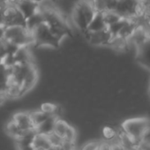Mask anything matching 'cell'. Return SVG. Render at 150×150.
<instances>
[{
	"label": "cell",
	"instance_id": "1",
	"mask_svg": "<svg viewBox=\"0 0 150 150\" xmlns=\"http://www.w3.org/2000/svg\"><path fill=\"white\" fill-rule=\"evenodd\" d=\"M96 12L93 0H80L72 10V22L81 33H83L87 30Z\"/></svg>",
	"mask_w": 150,
	"mask_h": 150
},
{
	"label": "cell",
	"instance_id": "2",
	"mask_svg": "<svg viewBox=\"0 0 150 150\" xmlns=\"http://www.w3.org/2000/svg\"><path fill=\"white\" fill-rule=\"evenodd\" d=\"M40 8L43 16V21L50 27L55 35L59 40L63 41L71 32L68 23L55 8L41 6Z\"/></svg>",
	"mask_w": 150,
	"mask_h": 150
},
{
	"label": "cell",
	"instance_id": "3",
	"mask_svg": "<svg viewBox=\"0 0 150 150\" xmlns=\"http://www.w3.org/2000/svg\"><path fill=\"white\" fill-rule=\"evenodd\" d=\"M121 130L142 141L150 133V119L145 117L126 119L121 124Z\"/></svg>",
	"mask_w": 150,
	"mask_h": 150
},
{
	"label": "cell",
	"instance_id": "4",
	"mask_svg": "<svg viewBox=\"0 0 150 150\" xmlns=\"http://www.w3.org/2000/svg\"><path fill=\"white\" fill-rule=\"evenodd\" d=\"M3 38L18 47H28L34 43L31 32H29L25 27L13 26L5 28Z\"/></svg>",
	"mask_w": 150,
	"mask_h": 150
},
{
	"label": "cell",
	"instance_id": "5",
	"mask_svg": "<svg viewBox=\"0 0 150 150\" xmlns=\"http://www.w3.org/2000/svg\"><path fill=\"white\" fill-rule=\"evenodd\" d=\"M31 34L33 35L34 43L37 44L38 46L57 48L62 42V41L55 35V34L44 21L36 27L31 32Z\"/></svg>",
	"mask_w": 150,
	"mask_h": 150
},
{
	"label": "cell",
	"instance_id": "6",
	"mask_svg": "<svg viewBox=\"0 0 150 150\" xmlns=\"http://www.w3.org/2000/svg\"><path fill=\"white\" fill-rule=\"evenodd\" d=\"M112 12L125 19H134L141 13L140 0H117Z\"/></svg>",
	"mask_w": 150,
	"mask_h": 150
},
{
	"label": "cell",
	"instance_id": "7",
	"mask_svg": "<svg viewBox=\"0 0 150 150\" xmlns=\"http://www.w3.org/2000/svg\"><path fill=\"white\" fill-rule=\"evenodd\" d=\"M13 26H20L26 28V18L22 15V13L14 5L9 3V5L5 10L4 28Z\"/></svg>",
	"mask_w": 150,
	"mask_h": 150
},
{
	"label": "cell",
	"instance_id": "8",
	"mask_svg": "<svg viewBox=\"0 0 150 150\" xmlns=\"http://www.w3.org/2000/svg\"><path fill=\"white\" fill-rule=\"evenodd\" d=\"M82 34L85 35L88 42L95 46H108L113 37L108 28L96 32H88L86 30Z\"/></svg>",
	"mask_w": 150,
	"mask_h": 150
},
{
	"label": "cell",
	"instance_id": "9",
	"mask_svg": "<svg viewBox=\"0 0 150 150\" xmlns=\"http://www.w3.org/2000/svg\"><path fill=\"white\" fill-rule=\"evenodd\" d=\"M136 60L139 65L150 71V36L136 47Z\"/></svg>",
	"mask_w": 150,
	"mask_h": 150
},
{
	"label": "cell",
	"instance_id": "10",
	"mask_svg": "<svg viewBox=\"0 0 150 150\" xmlns=\"http://www.w3.org/2000/svg\"><path fill=\"white\" fill-rule=\"evenodd\" d=\"M10 4L14 5L26 18V20L38 13L41 9L40 4L32 0H13V1H10Z\"/></svg>",
	"mask_w": 150,
	"mask_h": 150
},
{
	"label": "cell",
	"instance_id": "11",
	"mask_svg": "<svg viewBox=\"0 0 150 150\" xmlns=\"http://www.w3.org/2000/svg\"><path fill=\"white\" fill-rule=\"evenodd\" d=\"M12 119L19 125V127L22 131H35V127L32 122V119L30 117L29 112L26 111H20L13 115Z\"/></svg>",
	"mask_w": 150,
	"mask_h": 150
},
{
	"label": "cell",
	"instance_id": "12",
	"mask_svg": "<svg viewBox=\"0 0 150 150\" xmlns=\"http://www.w3.org/2000/svg\"><path fill=\"white\" fill-rule=\"evenodd\" d=\"M107 28V25L105 23L104 18H103V12H96V15L94 16L93 20L89 23L87 31L88 32H96L99 30H103Z\"/></svg>",
	"mask_w": 150,
	"mask_h": 150
},
{
	"label": "cell",
	"instance_id": "13",
	"mask_svg": "<svg viewBox=\"0 0 150 150\" xmlns=\"http://www.w3.org/2000/svg\"><path fill=\"white\" fill-rule=\"evenodd\" d=\"M14 65L18 64H25V63H31L32 57L30 52L28 50V47H20L16 52L13 55Z\"/></svg>",
	"mask_w": 150,
	"mask_h": 150
},
{
	"label": "cell",
	"instance_id": "14",
	"mask_svg": "<svg viewBox=\"0 0 150 150\" xmlns=\"http://www.w3.org/2000/svg\"><path fill=\"white\" fill-rule=\"evenodd\" d=\"M58 117L57 115H50L43 123H42L36 128V132L42 133V134H49L53 132V127L56 119Z\"/></svg>",
	"mask_w": 150,
	"mask_h": 150
},
{
	"label": "cell",
	"instance_id": "15",
	"mask_svg": "<svg viewBox=\"0 0 150 150\" xmlns=\"http://www.w3.org/2000/svg\"><path fill=\"white\" fill-rule=\"evenodd\" d=\"M42 22H43V16L40 9L38 13H36L35 14L32 15L31 17L26 20V28L29 32H32L36 27H38Z\"/></svg>",
	"mask_w": 150,
	"mask_h": 150
},
{
	"label": "cell",
	"instance_id": "16",
	"mask_svg": "<svg viewBox=\"0 0 150 150\" xmlns=\"http://www.w3.org/2000/svg\"><path fill=\"white\" fill-rule=\"evenodd\" d=\"M9 71L6 66L0 64V92L5 93L8 87L9 82Z\"/></svg>",
	"mask_w": 150,
	"mask_h": 150
},
{
	"label": "cell",
	"instance_id": "17",
	"mask_svg": "<svg viewBox=\"0 0 150 150\" xmlns=\"http://www.w3.org/2000/svg\"><path fill=\"white\" fill-rule=\"evenodd\" d=\"M29 114H30V117L32 119V122H33V124H34V125L35 127V130H36L37 126H39L42 123H43L50 116V115H48V114L44 113L41 110L31 111V112H29Z\"/></svg>",
	"mask_w": 150,
	"mask_h": 150
},
{
	"label": "cell",
	"instance_id": "18",
	"mask_svg": "<svg viewBox=\"0 0 150 150\" xmlns=\"http://www.w3.org/2000/svg\"><path fill=\"white\" fill-rule=\"evenodd\" d=\"M68 126H69V124L66 121L57 117L56 119V121H55V124H54L53 132L63 139V136H64V132H65Z\"/></svg>",
	"mask_w": 150,
	"mask_h": 150
},
{
	"label": "cell",
	"instance_id": "19",
	"mask_svg": "<svg viewBox=\"0 0 150 150\" xmlns=\"http://www.w3.org/2000/svg\"><path fill=\"white\" fill-rule=\"evenodd\" d=\"M40 110L48 115H57V116L58 106L57 104H54L51 103H44L41 105Z\"/></svg>",
	"mask_w": 150,
	"mask_h": 150
},
{
	"label": "cell",
	"instance_id": "20",
	"mask_svg": "<svg viewBox=\"0 0 150 150\" xmlns=\"http://www.w3.org/2000/svg\"><path fill=\"white\" fill-rule=\"evenodd\" d=\"M102 134H103V137L106 140H113L114 139H116L117 137V131L114 128H112L111 126H109V125H106V126H104L103 128Z\"/></svg>",
	"mask_w": 150,
	"mask_h": 150
},
{
	"label": "cell",
	"instance_id": "21",
	"mask_svg": "<svg viewBox=\"0 0 150 150\" xmlns=\"http://www.w3.org/2000/svg\"><path fill=\"white\" fill-rule=\"evenodd\" d=\"M76 138H77V131L75 130L73 126L69 125L63 136V139L66 141H76Z\"/></svg>",
	"mask_w": 150,
	"mask_h": 150
},
{
	"label": "cell",
	"instance_id": "22",
	"mask_svg": "<svg viewBox=\"0 0 150 150\" xmlns=\"http://www.w3.org/2000/svg\"><path fill=\"white\" fill-rule=\"evenodd\" d=\"M99 144H100V142H98V141H91V142H88V143L85 144L82 146L81 150H96V147L99 146Z\"/></svg>",
	"mask_w": 150,
	"mask_h": 150
},
{
	"label": "cell",
	"instance_id": "23",
	"mask_svg": "<svg viewBox=\"0 0 150 150\" xmlns=\"http://www.w3.org/2000/svg\"><path fill=\"white\" fill-rule=\"evenodd\" d=\"M110 150H125V148L122 146V144L117 140L116 142L110 143Z\"/></svg>",
	"mask_w": 150,
	"mask_h": 150
},
{
	"label": "cell",
	"instance_id": "24",
	"mask_svg": "<svg viewBox=\"0 0 150 150\" xmlns=\"http://www.w3.org/2000/svg\"><path fill=\"white\" fill-rule=\"evenodd\" d=\"M137 150H150V142H146L145 140L141 141Z\"/></svg>",
	"mask_w": 150,
	"mask_h": 150
},
{
	"label": "cell",
	"instance_id": "25",
	"mask_svg": "<svg viewBox=\"0 0 150 150\" xmlns=\"http://www.w3.org/2000/svg\"><path fill=\"white\" fill-rule=\"evenodd\" d=\"M141 10L150 9V0H140Z\"/></svg>",
	"mask_w": 150,
	"mask_h": 150
},
{
	"label": "cell",
	"instance_id": "26",
	"mask_svg": "<svg viewBox=\"0 0 150 150\" xmlns=\"http://www.w3.org/2000/svg\"><path fill=\"white\" fill-rule=\"evenodd\" d=\"M7 99V96L5 93H2V92H0V105L3 104Z\"/></svg>",
	"mask_w": 150,
	"mask_h": 150
},
{
	"label": "cell",
	"instance_id": "27",
	"mask_svg": "<svg viewBox=\"0 0 150 150\" xmlns=\"http://www.w3.org/2000/svg\"><path fill=\"white\" fill-rule=\"evenodd\" d=\"M4 30L5 28L3 27H0V38H3V35H4Z\"/></svg>",
	"mask_w": 150,
	"mask_h": 150
},
{
	"label": "cell",
	"instance_id": "28",
	"mask_svg": "<svg viewBox=\"0 0 150 150\" xmlns=\"http://www.w3.org/2000/svg\"><path fill=\"white\" fill-rule=\"evenodd\" d=\"M32 1H35V2H36V3H38V4H41L42 2L44 1V0H32Z\"/></svg>",
	"mask_w": 150,
	"mask_h": 150
},
{
	"label": "cell",
	"instance_id": "29",
	"mask_svg": "<svg viewBox=\"0 0 150 150\" xmlns=\"http://www.w3.org/2000/svg\"><path fill=\"white\" fill-rule=\"evenodd\" d=\"M149 93H150V87H149Z\"/></svg>",
	"mask_w": 150,
	"mask_h": 150
}]
</instances>
